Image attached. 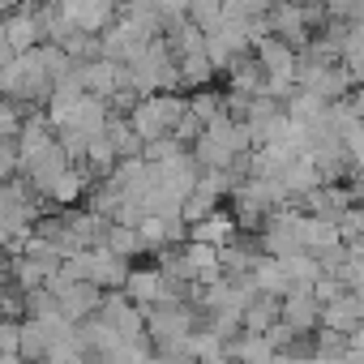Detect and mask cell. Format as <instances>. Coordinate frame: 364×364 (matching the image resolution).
<instances>
[{
	"instance_id": "6da1fadb",
	"label": "cell",
	"mask_w": 364,
	"mask_h": 364,
	"mask_svg": "<svg viewBox=\"0 0 364 364\" xmlns=\"http://www.w3.org/2000/svg\"><path fill=\"white\" fill-rule=\"evenodd\" d=\"M249 150H253V146H249V129H245V120H232L228 112L215 116V120L206 124V133L193 141V159H198L202 171H228V167L240 163Z\"/></svg>"
},
{
	"instance_id": "7a4b0ae2",
	"label": "cell",
	"mask_w": 364,
	"mask_h": 364,
	"mask_svg": "<svg viewBox=\"0 0 364 364\" xmlns=\"http://www.w3.org/2000/svg\"><path fill=\"white\" fill-rule=\"evenodd\" d=\"M185 112H189V99L185 95H146L129 112V124H133V133L141 141H154V137L176 133V124L185 120Z\"/></svg>"
},
{
	"instance_id": "3957f363",
	"label": "cell",
	"mask_w": 364,
	"mask_h": 364,
	"mask_svg": "<svg viewBox=\"0 0 364 364\" xmlns=\"http://www.w3.org/2000/svg\"><path fill=\"white\" fill-rule=\"evenodd\" d=\"M99 321H103V326H112L129 347H146V313H141L124 291H103Z\"/></svg>"
},
{
	"instance_id": "277c9868",
	"label": "cell",
	"mask_w": 364,
	"mask_h": 364,
	"mask_svg": "<svg viewBox=\"0 0 364 364\" xmlns=\"http://www.w3.org/2000/svg\"><path fill=\"white\" fill-rule=\"evenodd\" d=\"M146 313V334L163 347V343H180L193 334V309L189 300H171V304H154V309H141Z\"/></svg>"
},
{
	"instance_id": "5b68a950",
	"label": "cell",
	"mask_w": 364,
	"mask_h": 364,
	"mask_svg": "<svg viewBox=\"0 0 364 364\" xmlns=\"http://www.w3.org/2000/svg\"><path fill=\"white\" fill-rule=\"evenodd\" d=\"M206 56H210L215 73H228L236 60L253 56V43H249V35H245L240 26H232V22H219L215 31H206Z\"/></svg>"
},
{
	"instance_id": "8992f818",
	"label": "cell",
	"mask_w": 364,
	"mask_h": 364,
	"mask_svg": "<svg viewBox=\"0 0 364 364\" xmlns=\"http://www.w3.org/2000/svg\"><path fill=\"white\" fill-rule=\"evenodd\" d=\"M82 86H86V95H95V99H112L116 90H124L129 86V69L124 65H116V60H86L82 65Z\"/></svg>"
},
{
	"instance_id": "52a82bcc",
	"label": "cell",
	"mask_w": 364,
	"mask_h": 364,
	"mask_svg": "<svg viewBox=\"0 0 364 364\" xmlns=\"http://www.w3.org/2000/svg\"><path fill=\"white\" fill-rule=\"evenodd\" d=\"M351 206H355V193H351L347 185H317V189L300 202L304 215H317V219H330V223H338Z\"/></svg>"
},
{
	"instance_id": "ba28073f",
	"label": "cell",
	"mask_w": 364,
	"mask_h": 364,
	"mask_svg": "<svg viewBox=\"0 0 364 364\" xmlns=\"http://www.w3.org/2000/svg\"><path fill=\"white\" fill-rule=\"evenodd\" d=\"M0 31H5V39H9V48L22 56V52H35L39 43H43V35H39V18H35V5L31 0H22V5L0 22Z\"/></svg>"
},
{
	"instance_id": "9c48e42d",
	"label": "cell",
	"mask_w": 364,
	"mask_h": 364,
	"mask_svg": "<svg viewBox=\"0 0 364 364\" xmlns=\"http://www.w3.org/2000/svg\"><path fill=\"white\" fill-rule=\"evenodd\" d=\"M283 326H291L296 334H309L317 321H321V300L313 296V287H296L283 296V313H279Z\"/></svg>"
},
{
	"instance_id": "30bf717a",
	"label": "cell",
	"mask_w": 364,
	"mask_h": 364,
	"mask_svg": "<svg viewBox=\"0 0 364 364\" xmlns=\"http://www.w3.org/2000/svg\"><path fill=\"white\" fill-rule=\"evenodd\" d=\"M236 232H240L236 215H228V210H215V215H206L202 223H193V228H189V240H198V245H210V249H228V245H236Z\"/></svg>"
},
{
	"instance_id": "8fae6325",
	"label": "cell",
	"mask_w": 364,
	"mask_h": 364,
	"mask_svg": "<svg viewBox=\"0 0 364 364\" xmlns=\"http://www.w3.org/2000/svg\"><path fill=\"white\" fill-rule=\"evenodd\" d=\"M90 185H95V180H90V171L73 163V167H69V171H65V176L56 180V185H52L48 202H56L60 210H73V206H77V202H82V198L90 193Z\"/></svg>"
},
{
	"instance_id": "7c38bea8",
	"label": "cell",
	"mask_w": 364,
	"mask_h": 364,
	"mask_svg": "<svg viewBox=\"0 0 364 364\" xmlns=\"http://www.w3.org/2000/svg\"><path fill=\"white\" fill-rule=\"evenodd\" d=\"M279 313H283V300L257 291V296L249 300V309H245V334H266V330L279 321Z\"/></svg>"
},
{
	"instance_id": "4fadbf2b",
	"label": "cell",
	"mask_w": 364,
	"mask_h": 364,
	"mask_svg": "<svg viewBox=\"0 0 364 364\" xmlns=\"http://www.w3.org/2000/svg\"><path fill=\"white\" fill-rule=\"evenodd\" d=\"M253 287L257 291H266V296H287L291 291V283H287V274H283V266H279V257H257V266H253Z\"/></svg>"
},
{
	"instance_id": "5bb4252c",
	"label": "cell",
	"mask_w": 364,
	"mask_h": 364,
	"mask_svg": "<svg viewBox=\"0 0 364 364\" xmlns=\"http://www.w3.org/2000/svg\"><path fill=\"white\" fill-rule=\"evenodd\" d=\"M262 86H266V73H262L257 56H245V60H236V65L228 69V90H240V95H262Z\"/></svg>"
},
{
	"instance_id": "9a60e30c",
	"label": "cell",
	"mask_w": 364,
	"mask_h": 364,
	"mask_svg": "<svg viewBox=\"0 0 364 364\" xmlns=\"http://www.w3.org/2000/svg\"><path fill=\"white\" fill-rule=\"evenodd\" d=\"M103 137L112 141V150H116L120 159H137V154H141V146H146V141L133 133L129 116H112V120H107V129H103Z\"/></svg>"
},
{
	"instance_id": "2e32d148",
	"label": "cell",
	"mask_w": 364,
	"mask_h": 364,
	"mask_svg": "<svg viewBox=\"0 0 364 364\" xmlns=\"http://www.w3.org/2000/svg\"><path fill=\"white\" fill-rule=\"evenodd\" d=\"M219 266H223V279H249L253 274V266H257V253L249 249V245H228V249H219Z\"/></svg>"
},
{
	"instance_id": "e0dca14e",
	"label": "cell",
	"mask_w": 364,
	"mask_h": 364,
	"mask_svg": "<svg viewBox=\"0 0 364 364\" xmlns=\"http://www.w3.org/2000/svg\"><path fill=\"white\" fill-rule=\"evenodd\" d=\"M22 360H48V351H52V334H48V326L43 321H35V317H22Z\"/></svg>"
},
{
	"instance_id": "ac0fdd59",
	"label": "cell",
	"mask_w": 364,
	"mask_h": 364,
	"mask_svg": "<svg viewBox=\"0 0 364 364\" xmlns=\"http://www.w3.org/2000/svg\"><path fill=\"white\" fill-rule=\"evenodd\" d=\"M103 249H112V253L124 257V262H129L133 253H146L137 228H124V223H107V232H103Z\"/></svg>"
},
{
	"instance_id": "d6986e66",
	"label": "cell",
	"mask_w": 364,
	"mask_h": 364,
	"mask_svg": "<svg viewBox=\"0 0 364 364\" xmlns=\"http://www.w3.org/2000/svg\"><path fill=\"white\" fill-rule=\"evenodd\" d=\"M9 283H18L22 291H35V287H48V270L39 262H31L26 253L9 257Z\"/></svg>"
},
{
	"instance_id": "ffe728a7",
	"label": "cell",
	"mask_w": 364,
	"mask_h": 364,
	"mask_svg": "<svg viewBox=\"0 0 364 364\" xmlns=\"http://www.w3.org/2000/svg\"><path fill=\"white\" fill-rule=\"evenodd\" d=\"M180 154H189V146H185V141H176L171 133H167V137H154V141L141 146V159H146L150 167H167V163H176Z\"/></svg>"
},
{
	"instance_id": "44dd1931",
	"label": "cell",
	"mask_w": 364,
	"mask_h": 364,
	"mask_svg": "<svg viewBox=\"0 0 364 364\" xmlns=\"http://www.w3.org/2000/svg\"><path fill=\"white\" fill-rule=\"evenodd\" d=\"M215 210H219V198H215V193H206V189H193V193L185 198V206H180V219L193 228V223H202V219H206V215H215Z\"/></svg>"
},
{
	"instance_id": "7402d4cb",
	"label": "cell",
	"mask_w": 364,
	"mask_h": 364,
	"mask_svg": "<svg viewBox=\"0 0 364 364\" xmlns=\"http://www.w3.org/2000/svg\"><path fill=\"white\" fill-rule=\"evenodd\" d=\"M185 18H189L198 31H215V26L223 22V0H193Z\"/></svg>"
},
{
	"instance_id": "603a6c76",
	"label": "cell",
	"mask_w": 364,
	"mask_h": 364,
	"mask_svg": "<svg viewBox=\"0 0 364 364\" xmlns=\"http://www.w3.org/2000/svg\"><path fill=\"white\" fill-rule=\"evenodd\" d=\"M189 112H193L202 124H210L215 116H223V95L202 86V90H193V99H189Z\"/></svg>"
},
{
	"instance_id": "cb8c5ba5",
	"label": "cell",
	"mask_w": 364,
	"mask_h": 364,
	"mask_svg": "<svg viewBox=\"0 0 364 364\" xmlns=\"http://www.w3.org/2000/svg\"><path fill=\"white\" fill-rule=\"evenodd\" d=\"M18 176H22L18 137H0V180H18Z\"/></svg>"
},
{
	"instance_id": "d4e9b609",
	"label": "cell",
	"mask_w": 364,
	"mask_h": 364,
	"mask_svg": "<svg viewBox=\"0 0 364 364\" xmlns=\"http://www.w3.org/2000/svg\"><path fill=\"white\" fill-rule=\"evenodd\" d=\"M338 283L347 287V291H355V296H364V257H347L343 266H338Z\"/></svg>"
},
{
	"instance_id": "484cf974",
	"label": "cell",
	"mask_w": 364,
	"mask_h": 364,
	"mask_svg": "<svg viewBox=\"0 0 364 364\" xmlns=\"http://www.w3.org/2000/svg\"><path fill=\"white\" fill-rule=\"evenodd\" d=\"M159 364H198V355H193L189 338H180V343H163L159 347Z\"/></svg>"
},
{
	"instance_id": "4316f807",
	"label": "cell",
	"mask_w": 364,
	"mask_h": 364,
	"mask_svg": "<svg viewBox=\"0 0 364 364\" xmlns=\"http://www.w3.org/2000/svg\"><path fill=\"white\" fill-rule=\"evenodd\" d=\"M18 347H22V321H5V317H0V351H18Z\"/></svg>"
},
{
	"instance_id": "83f0119b",
	"label": "cell",
	"mask_w": 364,
	"mask_h": 364,
	"mask_svg": "<svg viewBox=\"0 0 364 364\" xmlns=\"http://www.w3.org/2000/svg\"><path fill=\"white\" fill-rule=\"evenodd\" d=\"M0 364H26V360H22L18 351H0Z\"/></svg>"
},
{
	"instance_id": "f1b7e54d",
	"label": "cell",
	"mask_w": 364,
	"mask_h": 364,
	"mask_svg": "<svg viewBox=\"0 0 364 364\" xmlns=\"http://www.w3.org/2000/svg\"><path fill=\"white\" fill-rule=\"evenodd\" d=\"M347 249H351V253H355V257H364V236H360V240H355V245H347Z\"/></svg>"
},
{
	"instance_id": "f546056e",
	"label": "cell",
	"mask_w": 364,
	"mask_h": 364,
	"mask_svg": "<svg viewBox=\"0 0 364 364\" xmlns=\"http://www.w3.org/2000/svg\"><path fill=\"white\" fill-rule=\"evenodd\" d=\"M0 253H5V249H0Z\"/></svg>"
}]
</instances>
